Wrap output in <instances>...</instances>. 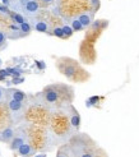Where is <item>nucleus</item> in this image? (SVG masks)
Wrapping results in <instances>:
<instances>
[{
    "label": "nucleus",
    "instance_id": "1",
    "mask_svg": "<svg viewBox=\"0 0 139 157\" xmlns=\"http://www.w3.org/2000/svg\"><path fill=\"white\" fill-rule=\"evenodd\" d=\"M6 98V105H8V109L12 114V117L14 121H19L23 115H24V111H26V107H24V102H21V101H17V100H13L10 97H5Z\"/></svg>",
    "mask_w": 139,
    "mask_h": 157
},
{
    "label": "nucleus",
    "instance_id": "2",
    "mask_svg": "<svg viewBox=\"0 0 139 157\" xmlns=\"http://www.w3.org/2000/svg\"><path fill=\"white\" fill-rule=\"evenodd\" d=\"M41 96H42V100L46 105H56L58 101L60 98V91H59V86L56 84H52V86H49L46 87L42 92H41Z\"/></svg>",
    "mask_w": 139,
    "mask_h": 157
},
{
    "label": "nucleus",
    "instance_id": "3",
    "mask_svg": "<svg viewBox=\"0 0 139 157\" xmlns=\"http://www.w3.org/2000/svg\"><path fill=\"white\" fill-rule=\"evenodd\" d=\"M38 13H40V4H38L37 0H28L26 5L22 8V12H21V14L26 15L27 18H31V19H33Z\"/></svg>",
    "mask_w": 139,
    "mask_h": 157
},
{
    "label": "nucleus",
    "instance_id": "4",
    "mask_svg": "<svg viewBox=\"0 0 139 157\" xmlns=\"http://www.w3.org/2000/svg\"><path fill=\"white\" fill-rule=\"evenodd\" d=\"M69 127L73 133H77L81 128V115L72 105L69 106Z\"/></svg>",
    "mask_w": 139,
    "mask_h": 157
},
{
    "label": "nucleus",
    "instance_id": "5",
    "mask_svg": "<svg viewBox=\"0 0 139 157\" xmlns=\"http://www.w3.org/2000/svg\"><path fill=\"white\" fill-rule=\"evenodd\" d=\"M24 142H27V133L24 130H19L18 133L15 132L13 139L9 142V148L12 151H17Z\"/></svg>",
    "mask_w": 139,
    "mask_h": 157
},
{
    "label": "nucleus",
    "instance_id": "6",
    "mask_svg": "<svg viewBox=\"0 0 139 157\" xmlns=\"http://www.w3.org/2000/svg\"><path fill=\"white\" fill-rule=\"evenodd\" d=\"M6 97H10L13 100H17V101H21V102H24L26 98H27V95L23 91H21V90L9 88V90H6Z\"/></svg>",
    "mask_w": 139,
    "mask_h": 157
},
{
    "label": "nucleus",
    "instance_id": "7",
    "mask_svg": "<svg viewBox=\"0 0 139 157\" xmlns=\"http://www.w3.org/2000/svg\"><path fill=\"white\" fill-rule=\"evenodd\" d=\"M15 134V129L13 127H6L4 128L2 132H0V142H4V143H9L10 140L13 139Z\"/></svg>",
    "mask_w": 139,
    "mask_h": 157
},
{
    "label": "nucleus",
    "instance_id": "8",
    "mask_svg": "<svg viewBox=\"0 0 139 157\" xmlns=\"http://www.w3.org/2000/svg\"><path fill=\"white\" fill-rule=\"evenodd\" d=\"M17 153L19 156H22V157H31V156H33L36 153V151H35V148L31 146L28 142H24L17 150Z\"/></svg>",
    "mask_w": 139,
    "mask_h": 157
},
{
    "label": "nucleus",
    "instance_id": "9",
    "mask_svg": "<svg viewBox=\"0 0 139 157\" xmlns=\"http://www.w3.org/2000/svg\"><path fill=\"white\" fill-rule=\"evenodd\" d=\"M32 26L35 28V31H37V32H42V33H46V32H49V29H50V26H49V23L47 22H45V21H40V19H32Z\"/></svg>",
    "mask_w": 139,
    "mask_h": 157
},
{
    "label": "nucleus",
    "instance_id": "10",
    "mask_svg": "<svg viewBox=\"0 0 139 157\" xmlns=\"http://www.w3.org/2000/svg\"><path fill=\"white\" fill-rule=\"evenodd\" d=\"M77 19L81 22V25L83 26V28H87V27H89L92 25V22H93V13H89V12L82 13V14H79L78 17H77Z\"/></svg>",
    "mask_w": 139,
    "mask_h": 157
},
{
    "label": "nucleus",
    "instance_id": "11",
    "mask_svg": "<svg viewBox=\"0 0 139 157\" xmlns=\"http://www.w3.org/2000/svg\"><path fill=\"white\" fill-rule=\"evenodd\" d=\"M9 17L12 18L13 23H15V25H21V23L26 22L24 15L21 14V13H17V12H10V15H9Z\"/></svg>",
    "mask_w": 139,
    "mask_h": 157
},
{
    "label": "nucleus",
    "instance_id": "12",
    "mask_svg": "<svg viewBox=\"0 0 139 157\" xmlns=\"http://www.w3.org/2000/svg\"><path fill=\"white\" fill-rule=\"evenodd\" d=\"M18 26H19V31H21V32L24 35V36L29 35V33H31V31H32V26H31V23H29L28 21L21 23V25H18Z\"/></svg>",
    "mask_w": 139,
    "mask_h": 157
},
{
    "label": "nucleus",
    "instance_id": "13",
    "mask_svg": "<svg viewBox=\"0 0 139 157\" xmlns=\"http://www.w3.org/2000/svg\"><path fill=\"white\" fill-rule=\"evenodd\" d=\"M63 70V73L68 77V78H72L74 74H75V67L73 65V64H70V65H66L65 68H63L61 69Z\"/></svg>",
    "mask_w": 139,
    "mask_h": 157
},
{
    "label": "nucleus",
    "instance_id": "14",
    "mask_svg": "<svg viewBox=\"0 0 139 157\" xmlns=\"http://www.w3.org/2000/svg\"><path fill=\"white\" fill-rule=\"evenodd\" d=\"M70 27H72V29L73 31H77V32H78V31H83L84 28H83V26L81 25V22L77 19V17L75 18H73L72 21H70Z\"/></svg>",
    "mask_w": 139,
    "mask_h": 157
},
{
    "label": "nucleus",
    "instance_id": "15",
    "mask_svg": "<svg viewBox=\"0 0 139 157\" xmlns=\"http://www.w3.org/2000/svg\"><path fill=\"white\" fill-rule=\"evenodd\" d=\"M61 28H63V33H64V37H70V36L73 35V32H74V31L72 29V27H70V26H68V25L63 26Z\"/></svg>",
    "mask_w": 139,
    "mask_h": 157
},
{
    "label": "nucleus",
    "instance_id": "16",
    "mask_svg": "<svg viewBox=\"0 0 139 157\" xmlns=\"http://www.w3.org/2000/svg\"><path fill=\"white\" fill-rule=\"evenodd\" d=\"M10 9H9V8H8V6H5L4 4H2V3H0V14H3V15H8V17H9V15H10Z\"/></svg>",
    "mask_w": 139,
    "mask_h": 157
},
{
    "label": "nucleus",
    "instance_id": "17",
    "mask_svg": "<svg viewBox=\"0 0 139 157\" xmlns=\"http://www.w3.org/2000/svg\"><path fill=\"white\" fill-rule=\"evenodd\" d=\"M52 35H55V36L59 37V38H63V37H64L63 28H61V27H55V28L52 29Z\"/></svg>",
    "mask_w": 139,
    "mask_h": 157
},
{
    "label": "nucleus",
    "instance_id": "18",
    "mask_svg": "<svg viewBox=\"0 0 139 157\" xmlns=\"http://www.w3.org/2000/svg\"><path fill=\"white\" fill-rule=\"evenodd\" d=\"M5 46H6V35L3 31H0V49L5 48Z\"/></svg>",
    "mask_w": 139,
    "mask_h": 157
},
{
    "label": "nucleus",
    "instance_id": "19",
    "mask_svg": "<svg viewBox=\"0 0 139 157\" xmlns=\"http://www.w3.org/2000/svg\"><path fill=\"white\" fill-rule=\"evenodd\" d=\"M6 97V90L5 88H3L2 86H0V102L4 100Z\"/></svg>",
    "mask_w": 139,
    "mask_h": 157
},
{
    "label": "nucleus",
    "instance_id": "20",
    "mask_svg": "<svg viewBox=\"0 0 139 157\" xmlns=\"http://www.w3.org/2000/svg\"><path fill=\"white\" fill-rule=\"evenodd\" d=\"M23 81H24V78H23V77H14V78H13V83H14V84L23 83Z\"/></svg>",
    "mask_w": 139,
    "mask_h": 157
},
{
    "label": "nucleus",
    "instance_id": "21",
    "mask_svg": "<svg viewBox=\"0 0 139 157\" xmlns=\"http://www.w3.org/2000/svg\"><path fill=\"white\" fill-rule=\"evenodd\" d=\"M56 157H69V156H68V153L63 152V150H60V151H59V153L56 155Z\"/></svg>",
    "mask_w": 139,
    "mask_h": 157
},
{
    "label": "nucleus",
    "instance_id": "22",
    "mask_svg": "<svg viewBox=\"0 0 139 157\" xmlns=\"http://www.w3.org/2000/svg\"><path fill=\"white\" fill-rule=\"evenodd\" d=\"M91 3H92V5H93L95 8H98V5H100L98 0H91Z\"/></svg>",
    "mask_w": 139,
    "mask_h": 157
},
{
    "label": "nucleus",
    "instance_id": "23",
    "mask_svg": "<svg viewBox=\"0 0 139 157\" xmlns=\"http://www.w3.org/2000/svg\"><path fill=\"white\" fill-rule=\"evenodd\" d=\"M9 3H10V0H2V4H4L5 6H9Z\"/></svg>",
    "mask_w": 139,
    "mask_h": 157
},
{
    "label": "nucleus",
    "instance_id": "24",
    "mask_svg": "<svg viewBox=\"0 0 139 157\" xmlns=\"http://www.w3.org/2000/svg\"><path fill=\"white\" fill-rule=\"evenodd\" d=\"M42 3H45V4H51V3H54L55 0H41Z\"/></svg>",
    "mask_w": 139,
    "mask_h": 157
},
{
    "label": "nucleus",
    "instance_id": "25",
    "mask_svg": "<svg viewBox=\"0 0 139 157\" xmlns=\"http://www.w3.org/2000/svg\"><path fill=\"white\" fill-rule=\"evenodd\" d=\"M37 64H38V67H40V69H43L45 68V64H43V63H41V61H38Z\"/></svg>",
    "mask_w": 139,
    "mask_h": 157
},
{
    "label": "nucleus",
    "instance_id": "26",
    "mask_svg": "<svg viewBox=\"0 0 139 157\" xmlns=\"http://www.w3.org/2000/svg\"><path fill=\"white\" fill-rule=\"evenodd\" d=\"M36 157H46V153H42V155H38V156H36Z\"/></svg>",
    "mask_w": 139,
    "mask_h": 157
},
{
    "label": "nucleus",
    "instance_id": "27",
    "mask_svg": "<svg viewBox=\"0 0 139 157\" xmlns=\"http://www.w3.org/2000/svg\"><path fill=\"white\" fill-rule=\"evenodd\" d=\"M2 63H3V61H2V59H0V67H2Z\"/></svg>",
    "mask_w": 139,
    "mask_h": 157
}]
</instances>
